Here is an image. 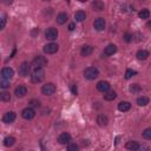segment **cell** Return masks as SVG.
<instances>
[{"label": "cell", "mask_w": 151, "mask_h": 151, "mask_svg": "<svg viewBox=\"0 0 151 151\" xmlns=\"http://www.w3.org/2000/svg\"><path fill=\"white\" fill-rule=\"evenodd\" d=\"M45 78V71L43 69H34L33 72H32V76H31V81L34 83V84H38V83H41Z\"/></svg>", "instance_id": "cell-1"}, {"label": "cell", "mask_w": 151, "mask_h": 151, "mask_svg": "<svg viewBox=\"0 0 151 151\" xmlns=\"http://www.w3.org/2000/svg\"><path fill=\"white\" fill-rule=\"evenodd\" d=\"M98 76H99V71H98V69L95 67V66L87 67V69L84 71V77H85L86 79H88V80H93V79H96Z\"/></svg>", "instance_id": "cell-2"}, {"label": "cell", "mask_w": 151, "mask_h": 151, "mask_svg": "<svg viewBox=\"0 0 151 151\" xmlns=\"http://www.w3.org/2000/svg\"><path fill=\"white\" fill-rule=\"evenodd\" d=\"M32 64H33V66H34L36 69H43L44 66L47 65V59H46L45 57H43V55H37V57L33 59Z\"/></svg>", "instance_id": "cell-3"}, {"label": "cell", "mask_w": 151, "mask_h": 151, "mask_svg": "<svg viewBox=\"0 0 151 151\" xmlns=\"http://www.w3.org/2000/svg\"><path fill=\"white\" fill-rule=\"evenodd\" d=\"M41 92H43V95H45V96H51V95H53V93L55 92V85L52 84V83H47V84L43 85Z\"/></svg>", "instance_id": "cell-4"}, {"label": "cell", "mask_w": 151, "mask_h": 151, "mask_svg": "<svg viewBox=\"0 0 151 151\" xmlns=\"http://www.w3.org/2000/svg\"><path fill=\"white\" fill-rule=\"evenodd\" d=\"M45 37L48 40H55L58 38V29L54 27H48L45 31Z\"/></svg>", "instance_id": "cell-5"}, {"label": "cell", "mask_w": 151, "mask_h": 151, "mask_svg": "<svg viewBox=\"0 0 151 151\" xmlns=\"http://www.w3.org/2000/svg\"><path fill=\"white\" fill-rule=\"evenodd\" d=\"M29 71H31V66H29V64L26 63V62L21 63V65L19 66V74L21 77H27Z\"/></svg>", "instance_id": "cell-6"}, {"label": "cell", "mask_w": 151, "mask_h": 151, "mask_svg": "<svg viewBox=\"0 0 151 151\" xmlns=\"http://www.w3.org/2000/svg\"><path fill=\"white\" fill-rule=\"evenodd\" d=\"M21 116H22V118H25V119L29 120V119L34 118V116H36V111H34L32 107H26V109H24V110H22Z\"/></svg>", "instance_id": "cell-7"}, {"label": "cell", "mask_w": 151, "mask_h": 151, "mask_svg": "<svg viewBox=\"0 0 151 151\" xmlns=\"http://www.w3.org/2000/svg\"><path fill=\"white\" fill-rule=\"evenodd\" d=\"M58 50H59V46L57 44H54V43H50V44H47V45L44 46V52L47 53V54H53Z\"/></svg>", "instance_id": "cell-8"}, {"label": "cell", "mask_w": 151, "mask_h": 151, "mask_svg": "<svg viewBox=\"0 0 151 151\" xmlns=\"http://www.w3.org/2000/svg\"><path fill=\"white\" fill-rule=\"evenodd\" d=\"M13 76H14L13 69H11V67H4V69L1 70V78H3V79L10 80Z\"/></svg>", "instance_id": "cell-9"}, {"label": "cell", "mask_w": 151, "mask_h": 151, "mask_svg": "<svg viewBox=\"0 0 151 151\" xmlns=\"http://www.w3.org/2000/svg\"><path fill=\"white\" fill-rule=\"evenodd\" d=\"M97 90H98L99 92L106 93V92H109V91H110V84H109L107 81L102 80V81H99V83L97 84Z\"/></svg>", "instance_id": "cell-10"}, {"label": "cell", "mask_w": 151, "mask_h": 151, "mask_svg": "<svg viewBox=\"0 0 151 151\" xmlns=\"http://www.w3.org/2000/svg\"><path fill=\"white\" fill-rule=\"evenodd\" d=\"M15 120V113L13 111H10V112H6L4 116H3V122L6 123V124H10V123H13Z\"/></svg>", "instance_id": "cell-11"}, {"label": "cell", "mask_w": 151, "mask_h": 151, "mask_svg": "<svg viewBox=\"0 0 151 151\" xmlns=\"http://www.w3.org/2000/svg\"><path fill=\"white\" fill-rule=\"evenodd\" d=\"M58 142L60 144H69L71 142V135L69 132H63L60 133L58 137Z\"/></svg>", "instance_id": "cell-12"}, {"label": "cell", "mask_w": 151, "mask_h": 151, "mask_svg": "<svg viewBox=\"0 0 151 151\" xmlns=\"http://www.w3.org/2000/svg\"><path fill=\"white\" fill-rule=\"evenodd\" d=\"M26 93H27V88H26V86H24V85H19V86L14 90V95H15L18 98H22L24 96H26Z\"/></svg>", "instance_id": "cell-13"}, {"label": "cell", "mask_w": 151, "mask_h": 151, "mask_svg": "<svg viewBox=\"0 0 151 151\" xmlns=\"http://www.w3.org/2000/svg\"><path fill=\"white\" fill-rule=\"evenodd\" d=\"M93 27L97 29V31H103L105 28V20L103 18H97L93 22Z\"/></svg>", "instance_id": "cell-14"}, {"label": "cell", "mask_w": 151, "mask_h": 151, "mask_svg": "<svg viewBox=\"0 0 151 151\" xmlns=\"http://www.w3.org/2000/svg\"><path fill=\"white\" fill-rule=\"evenodd\" d=\"M116 52H117V46L113 45V44L107 45V46L105 47V50H104V54H105V55H112V54H114Z\"/></svg>", "instance_id": "cell-15"}, {"label": "cell", "mask_w": 151, "mask_h": 151, "mask_svg": "<svg viewBox=\"0 0 151 151\" xmlns=\"http://www.w3.org/2000/svg\"><path fill=\"white\" fill-rule=\"evenodd\" d=\"M92 52H93V47H92V46H90V45H85V46H83V47H81L80 54H81L83 57H88Z\"/></svg>", "instance_id": "cell-16"}, {"label": "cell", "mask_w": 151, "mask_h": 151, "mask_svg": "<svg viewBox=\"0 0 151 151\" xmlns=\"http://www.w3.org/2000/svg\"><path fill=\"white\" fill-rule=\"evenodd\" d=\"M97 123H98V125H100V126H106L107 123H109V118H107L105 114H98V117H97Z\"/></svg>", "instance_id": "cell-17"}, {"label": "cell", "mask_w": 151, "mask_h": 151, "mask_svg": "<svg viewBox=\"0 0 151 151\" xmlns=\"http://www.w3.org/2000/svg\"><path fill=\"white\" fill-rule=\"evenodd\" d=\"M131 109V104L129 102H120L118 104V110L119 111H122V112H126Z\"/></svg>", "instance_id": "cell-18"}, {"label": "cell", "mask_w": 151, "mask_h": 151, "mask_svg": "<svg viewBox=\"0 0 151 151\" xmlns=\"http://www.w3.org/2000/svg\"><path fill=\"white\" fill-rule=\"evenodd\" d=\"M67 19H69V17H67V14H66L65 12H62V13H59V14L57 15V22H58L59 25L65 24V22L67 21Z\"/></svg>", "instance_id": "cell-19"}, {"label": "cell", "mask_w": 151, "mask_h": 151, "mask_svg": "<svg viewBox=\"0 0 151 151\" xmlns=\"http://www.w3.org/2000/svg\"><path fill=\"white\" fill-rule=\"evenodd\" d=\"M138 146H139V143L136 142V140H131V142H128L125 147L130 151H137L138 150Z\"/></svg>", "instance_id": "cell-20"}, {"label": "cell", "mask_w": 151, "mask_h": 151, "mask_svg": "<svg viewBox=\"0 0 151 151\" xmlns=\"http://www.w3.org/2000/svg\"><path fill=\"white\" fill-rule=\"evenodd\" d=\"M92 8H93V11H97V12L103 11L104 10V3L99 1V0H96V1L92 3Z\"/></svg>", "instance_id": "cell-21"}, {"label": "cell", "mask_w": 151, "mask_h": 151, "mask_svg": "<svg viewBox=\"0 0 151 151\" xmlns=\"http://www.w3.org/2000/svg\"><path fill=\"white\" fill-rule=\"evenodd\" d=\"M136 57H137L138 60H145V59H147V57H149V52H147L146 50H139V51L137 52Z\"/></svg>", "instance_id": "cell-22"}, {"label": "cell", "mask_w": 151, "mask_h": 151, "mask_svg": "<svg viewBox=\"0 0 151 151\" xmlns=\"http://www.w3.org/2000/svg\"><path fill=\"white\" fill-rule=\"evenodd\" d=\"M116 97H117V93L114 91H109V92H106L104 95V99L107 100V102H111V100L116 99Z\"/></svg>", "instance_id": "cell-23"}, {"label": "cell", "mask_w": 151, "mask_h": 151, "mask_svg": "<svg viewBox=\"0 0 151 151\" xmlns=\"http://www.w3.org/2000/svg\"><path fill=\"white\" fill-rule=\"evenodd\" d=\"M85 18H86V14L84 11H78L74 13V19L77 21H83V20H85Z\"/></svg>", "instance_id": "cell-24"}, {"label": "cell", "mask_w": 151, "mask_h": 151, "mask_svg": "<svg viewBox=\"0 0 151 151\" xmlns=\"http://www.w3.org/2000/svg\"><path fill=\"white\" fill-rule=\"evenodd\" d=\"M149 102H150V99H149L147 97H144V96L137 98V104H138L139 106H145V105L149 104Z\"/></svg>", "instance_id": "cell-25"}, {"label": "cell", "mask_w": 151, "mask_h": 151, "mask_svg": "<svg viewBox=\"0 0 151 151\" xmlns=\"http://www.w3.org/2000/svg\"><path fill=\"white\" fill-rule=\"evenodd\" d=\"M138 17H139L140 19H149V18H150V11H149L147 8H144V10H142V11L138 13Z\"/></svg>", "instance_id": "cell-26"}, {"label": "cell", "mask_w": 151, "mask_h": 151, "mask_svg": "<svg viewBox=\"0 0 151 151\" xmlns=\"http://www.w3.org/2000/svg\"><path fill=\"white\" fill-rule=\"evenodd\" d=\"M14 143H15V138L14 137H6L4 139V145L5 146H12V145H14Z\"/></svg>", "instance_id": "cell-27"}, {"label": "cell", "mask_w": 151, "mask_h": 151, "mask_svg": "<svg viewBox=\"0 0 151 151\" xmlns=\"http://www.w3.org/2000/svg\"><path fill=\"white\" fill-rule=\"evenodd\" d=\"M0 100H1V102H5V103L10 102V100H11V95H10L8 92H3V93H0Z\"/></svg>", "instance_id": "cell-28"}, {"label": "cell", "mask_w": 151, "mask_h": 151, "mask_svg": "<svg viewBox=\"0 0 151 151\" xmlns=\"http://www.w3.org/2000/svg\"><path fill=\"white\" fill-rule=\"evenodd\" d=\"M143 137H144L145 139H147V140L151 139V128H147V129H145V130L143 131Z\"/></svg>", "instance_id": "cell-29"}, {"label": "cell", "mask_w": 151, "mask_h": 151, "mask_svg": "<svg viewBox=\"0 0 151 151\" xmlns=\"http://www.w3.org/2000/svg\"><path fill=\"white\" fill-rule=\"evenodd\" d=\"M130 91H131L132 93H137V92L140 91V86H139L138 84H132V85L130 86Z\"/></svg>", "instance_id": "cell-30"}, {"label": "cell", "mask_w": 151, "mask_h": 151, "mask_svg": "<svg viewBox=\"0 0 151 151\" xmlns=\"http://www.w3.org/2000/svg\"><path fill=\"white\" fill-rule=\"evenodd\" d=\"M11 86V84H10V80H6V79H1V81H0V87L1 88H8Z\"/></svg>", "instance_id": "cell-31"}, {"label": "cell", "mask_w": 151, "mask_h": 151, "mask_svg": "<svg viewBox=\"0 0 151 151\" xmlns=\"http://www.w3.org/2000/svg\"><path fill=\"white\" fill-rule=\"evenodd\" d=\"M136 73H137V72H136L135 70L129 69V70H126V72H125V78H126V79H130V78H131V77H133Z\"/></svg>", "instance_id": "cell-32"}, {"label": "cell", "mask_w": 151, "mask_h": 151, "mask_svg": "<svg viewBox=\"0 0 151 151\" xmlns=\"http://www.w3.org/2000/svg\"><path fill=\"white\" fill-rule=\"evenodd\" d=\"M67 151H79V147L76 143H70L67 146Z\"/></svg>", "instance_id": "cell-33"}, {"label": "cell", "mask_w": 151, "mask_h": 151, "mask_svg": "<svg viewBox=\"0 0 151 151\" xmlns=\"http://www.w3.org/2000/svg\"><path fill=\"white\" fill-rule=\"evenodd\" d=\"M29 105H31L32 107H39L40 106V102L38 99H31V100H29Z\"/></svg>", "instance_id": "cell-34"}, {"label": "cell", "mask_w": 151, "mask_h": 151, "mask_svg": "<svg viewBox=\"0 0 151 151\" xmlns=\"http://www.w3.org/2000/svg\"><path fill=\"white\" fill-rule=\"evenodd\" d=\"M137 151H149V146L146 144H139Z\"/></svg>", "instance_id": "cell-35"}, {"label": "cell", "mask_w": 151, "mask_h": 151, "mask_svg": "<svg viewBox=\"0 0 151 151\" xmlns=\"http://www.w3.org/2000/svg\"><path fill=\"white\" fill-rule=\"evenodd\" d=\"M5 25H6V15L4 14L1 17V24H0V29H4L5 28Z\"/></svg>", "instance_id": "cell-36"}, {"label": "cell", "mask_w": 151, "mask_h": 151, "mask_svg": "<svg viewBox=\"0 0 151 151\" xmlns=\"http://www.w3.org/2000/svg\"><path fill=\"white\" fill-rule=\"evenodd\" d=\"M132 34L131 33H125V36H124V40L126 41V43H130L131 40H132Z\"/></svg>", "instance_id": "cell-37"}, {"label": "cell", "mask_w": 151, "mask_h": 151, "mask_svg": "<svg viewBox=\"0 0 151 151\" xmlns=\"http://www.w3.org/2000/svg\"><path fill=\"white\" fill-rule=\"evenodd\" d=\"M71 91H72V93H73L74 96H77V95H78V91H77V86H76V84H73V85L71 86Z\"/></svg>", "instance_id": "cell-38"}, {"label": "cell", "mask_w": 151, "mask_h": 151, "mask_svg": "<svg viewBox=\"0 0 151 151\" xmlns=\"http://www.w3.org/2000/svg\"><path fill=\"white\" fill-rule=\"evenodd\" d=\"M74 27H76V24H74V22H71V24L69 25V29H70V31H73Z\"/></svg>", "instance_id": "cell-39"}, {"label": "cell", "mask_w": 151, "mask_h": 151, "mask_svg": "<svg viewBox=\"0 0 151 151\" xmlns=\"http://www.w3.org/2000/svg\"><path fill=\"white\" fill-rule=\"evenodd\" d=\"M146 26H147V28H150V29H151V20H149V21H147Z\"/></svg>", "instance_id": "cell-40"}]
</instances>
